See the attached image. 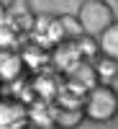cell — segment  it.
Returning <instances> with one entry per match:
<instances>
[{
	"instance_id": "7",
	"label": "cell",
	"mask_w": 118,
	"mask_h": 129,
	"mask_svg": "<svg viewBox=\"0 0 118 129\" xmlns=\"http://www.w3.org/2000/svg\"><path fill=\"white\" fill-rule=\"evenodd\" d=\"M18 54H21V59H23L28 75H39V72L51 70V52L46 47L36 44V41H31V39L23 41V47L18 49Z\"/></svg>"
},
{
	"instance_id": "2",
	"label": "cell",
	"mask_w": 118,
	"mask_h": 129,
	"mask_svg": "<svg viewBox=\"0 0 118 129\" xmlns=\"http://www.w3.org/2000/svg\"><path fill=\"white\" fill-rule=\"evenodd\" d=\"M118 116V90L110 85H98L87 93L85 101V119L95 124H108Z\"/></svg>"
},
{
	"instance_id": "4",
	"label": "cell",
	"mask_w": 118,
	"mask_h": 129,
	"mask_svg": "<svg viewBox=\"0 0 118 129\" xmlns=\"http://www.w3.org/2000/svg\"><path fill=\"white\" fill-rule=\"evenodd\" d=\"M82 62H87V59L82 57L77 41H62L59 47L51 49V70H54L59 78H67V75L74 72Z\"/></svg>"
},
{
	"instance_id": "10",
	"label": "cell",
	"mask_w": 118,
	"mask_h": 129,
	"mask_svg": "<svg viewBox=\"0 0 118 129\" xmlns=\"http://www.w3.org/2000/svg\"><path fill=\"white\" fill-rule=\"evenodd\" d=\"M82 121H85V111H80V109H62V106L51 109L54 129H80Z\"/></svg>"
},
{
	"instance_id": "13",
	"label": "cell",
	"mask_w": 118,
	"mask_h": 129,
	"mask_svg": "<svg viewBox=\"0 0 118 129\" xmlns=\"http://www.w3.org/2000/svg\"><path fill=\"white\" fill-rule=\"evenodd\" d=\"M51 109H54V103H31L28 106V124H34L39 129H54L51 124Z\"/></svg>"
},
{
	"instance_id": "11",
	"label": "cell",
	"mask_w": 118,
	"mask_h": 129,
	"mask_svg": "<svg viewBox=\"0 0 118 129\" xmlns=\"http://www.w3.org/2000/svg\"><path fill=\"white\" fill-rule=\"evenodd\" d=\"M28 36H23L21 31L8 21V16L0 21V52H18L23 47V41Z\"/></svg>"
},
{
	"instance_id": "8",
	"label": "cell",
	"mask_w": 118,
	"mask_h": 129,
	"mask_svg": "<svg viewBox=\"0 0 118 129\" xmlns=\"http://www.w3.org/2000/svg\"><path fill=\"white\" fill-rule=\"evenodd\" d=\"M28 124V106L13 95L0 98V129H21Z\"/></svg>"
},
{
	"instance_id": "12",
	"label": "cell",
	"mask_w": 118,
	"mask_h": 129,
	"mask_svg": "<svg viewBox=\"0 0 118 129\" xmlns=\"http://www.w3.org/2000/svg\"><path fill=\"white\" fill-rule=\"evenodd\" d=\"M98 44H100V57H108V59L118 62V21L98 36Z\"/></svg>"
},
{
	"instance_id": "9",
	"label": "cell",
	"mask_w": 118,
	"mask_h": 129,
	"mask_svg": "<svg viewBox=\"0 0 118 129\" xmlns=\"http://www.w3.org/2000/svg\"><path fill=\"white\" fill-rule=\"evenodd\" d=\"M67 85H72V88H77L82 93H90L100 85V78H98V70H95V62H82L74 72H69L67 78H62Z\"/></svg>"
},
{
	"instance_id": "6",
	"label": "cell",
	"mask_w": 118,
	"mask_h": 129,
	"mask_svg": "<svg viewBox=\"0 0 118 129\" xmlns=\"http://www.w3.org/2000/svg\"><path fill=\"white\" fill-rule=\"evenodd\" d=\"M5 16L8 21L13 23L23 36H31L36 28V21H39V13L34 8H31L28 0H10V3L5 5Z\"/></svg>"
},
{
	"instance_id": "17",
	"label": "cell",
	"mask_w": 118,
	"mask_h": 129,
	"mask_svg": "<svg viewBox=\"0 0 118 129\" xmlns=\"http://www.w3.org/2000/svg\"><path fill=\"white\" fill-rule=\"evenodd\" d=\"M3 18H5V3L0 0V21H3Z\"/></svg>"
},
{
	"instance_id": "3",
	"label": "cell",
	"mask_w": 118,
	"mask_h": 129,
	"mask_svg": "<svg viewBox=\"0 0 118 129\" xmlns=\"http://www.w3.org/2000/svg\"><path fill=\"white\" fill-rule=\"evenodd\" d=\"M28 70L18 52H0V83L5 88V95L13 93L21 83H26Z\"/></svg>"
},
{
	"instance_id": "15",
	"label": "cell",
	"mask_w": 118,
	"mask_h": 129,
	"mask_svg": "<svg viewBox=\"0 0 118 129\" xmlns=\"http://www.w3.org/2000/svg\"><path fill=\"white\" fill-rule=\"evenodd\" d=\"M59 23L64 28V36H67V41H77L80 36H85V31L80 26L77 16H69V13H59Z\"/></svg>"
},
{
	"instance_id": "5",
	"label": "cell",
	"mask_w": 118,
	"mask_h": 129,
	"mask_svg": "<svg viewBox=\"0 0 118 129\" xmlns=\"http://www.w3.org/2000/svg\"><path fill=\"white\" fill-rule=\"evenodd\" d=\"M28 39L36 41V44H41V47H46L49 52L54 49V47H59L62 41H67L64 28H62V23H59V16H51V13L39 16L36 28H34V34H31Z\"/></svg>"
},
{
	"instance_id": "14",
	"label": "cell",
	"mask_w": 118,
	"mask_h": 129,
	"mask_svg": "<svg viewBox=\"0 0 118 129\" xmlns=\"http://www.w3.org/2000/svg\"><path fill=\"white\" fill-rule=\"evenodd\" d=\"M95 70H98L100 85H110L118 90V62L108 59V57H98L95 59Z\"/></svg>"
},
{
	"instance_id": "1",
	"label": "cell",
	"mask_w": 118,
	"mask_h": 129,
	"mask_svg": "<svg viewBox=\"0 0 118 129\" xmlns=\"http://www.w3.org/2000/svg\"><path fill=\"white\" fill-rule=\"evenodd\" d=\"M74 16H77L82 31L87 36H95V39H98L105 28H110L115 23V13H113V8L105 3V0H82Z\"/></svg>"
},
{
	"instance_id": "18",
	"label": "cell",
	"mask_w": 118,
	"mask_h": 129,
	"mask_svg": "<svg viewBox=\"0 0 118 129\" xmlns=\"http://www.w3.org/2000/svg\"><path fill=\"white\" fill-rule=\"evenodd\" d=\"M21 129H39V126H34V124H26V126H21Z\"/></svg>"
},
{
	"instance_id": "19",
	"label": "cell",
	"mask_w": 118,
	"mask_h": 129,
	"mask_svg": "<svg viewBox=\"0 0 118 129\" xmlns=\"http://www.w3.org/2000/svg\"><path fill=\"white\" fill-rule=\"evenodd\" d=\"M3 95H5V88H3V83H0V98H3Z\"/></svg>"
},
{
	"instance_id": "16",
	"label": "cell",
	"mask_w": 118,
	"mask_h": 129,
	"mask_svg": "<svg viewBox=\"0 0 118 129\" xmlns=\"http://www.w3.org/2000/svg\"><path fill=\"white\" fill-rule=\"evenodd\" d=\"M77 47H80V52H82V57L87 59V62H95L100 57V44H98V39L95 36H80L77 39Z\"/></svg>"
}]
</instances>
